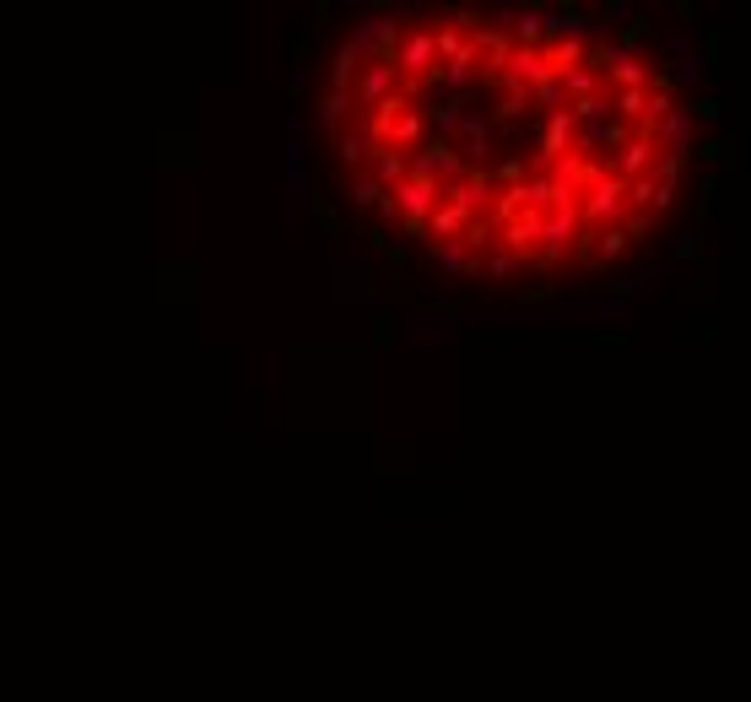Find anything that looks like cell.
<instances>
[{
  "instance_id": "obj_2",
  "label": "cell",
  "mask_w": 751,
  "mask_h": 702,
  "mask_svg": "<svg viewBox=\"0 0 751 702\" xmlns=\"http://www.w3.org/2000/svg\"><path fill=\"white\" fill-rule=\"evenodd\" d=\"M411 173H417V178H428V184H439L444 195L459 189V184L470 178V168H465L459 146H450V140H428V146H417V151H411Z\"/></svg>"
},
{
  "instance_id": "obj_4",
  "label": "cell",
  "mask_w": 751,
  "mask_h": 702,
  "mask_svg": "<svg viewBox=\"0 0 751 702\" xmlns=\"http://www.w3.org/2000/svg\"><path fill=\"white\" fill-rule=\"evenodd\" d=\"M395 65H401V76H406L411 93L422 82H433L439 76V27H411L406 44H401V54H395Z\"/></svg>"
},
{
  "instance_id": "obj_5",
  "label": "cell",
  "mask_w": 751,
  "mask_h": 702,
  "mask_svg": "<svg viewBox=\"0 0 751 702\" xmlns=\"http://www.w3.org/2000/svg\"><path fill=\"white\" fill-rule=\"evenodd\" d=\"M390 206H395V217H401L406 227H428V222H433V211L444 206V189L411 173V178H401V184L390 189Z\"/></svg>"
},
{
  "instance_id": "obj_19",
  "label": "cell",
  "mask_w": 751,
  "mask_h": 702,
  "mask_svg": "<svg viewBox=\"0 0 751 702\" xmlns=\"http://www.w3.org/2000/svg\"><path fill=\"white\" fill-rule=\"evenodd\" d=\"M698 82H703L698 54H681V60H676V71H670V87H698Z\"/></svg>"
},
{
  "instance_id": "obj_6",
  "label": "cell",
  "mask_w": 751,
  "mask_h": 702,
  "mask_svg": "<svg viewBox=\"0 0 751 702\" xmlns=\"http://www.w3.org/2000/svg\"><path fill=\"white\" fill-rule=\"evenodd\" d=\"M632 211V200H627V184L616 178V173H595L590 178V189H584V222H601V227H616L621 217Z\"/></svg>"
},
{
  "instance_id": "obj_16",
  "label": "cell",
  "mask_w": 751,
  "mask_h": 702,
  "mask_svg": "<svg viewBox=\"0 0 751 702\" xmlns=\"http://www.w3.org/2000/svg\"><path fill=\"white\" fill-rule=\"evenodd\" d=\"M303 206V146H298V131H293V146H287V211L298 217Z\"/></svg>"
},
{
  "instance_id": "obj_11",
  "label": "cell",
  "mask_w": 751,
  "mask_h": 702,
  "mask_svg": "<svg viewBox=\"0 0 751 702\" xmlns=\"http://www.w3.org/2000/svg\"><path fill=\"white\" fill-rule=\"evenodd\" d=\"M454 136H459V157H465V162H487V151H492V125H487L481 114H470Z\"/></svg>"
},
{
  "instance_id": "obj_14",
  "label": "cell",
  "mask_w": 751,
  "mask_h": 702,
  "mask_svg": "<svg viewBox=\"0 0 751 702\" xmlns=\"http://www.w3.org/2000/svg\"><path fill=\"white\" fill-rule=\"evenodd\" d=\"M552 38L584 49V38H595V22H590L584 11H552Z\"/></svg>"
},
{
  "instance_id": "obj_15",
  "label": "cell",
  "mask_w": 751,
  "mask_h": 702,
  "mask_svg": "<svg viewBox=\"0 0 751 702\" xmlns=\"http://www.w3.org/2000/svg\"><path fill=\"white\" fill-rule=\"evenodd\" d=\"M384 200H390V189H384L373 173H357V178H352V206H362V211H384Z\"/></svg>"
},
{
  "instance_id": "obj_20",
  "label": "cell",
  "mask_w": 751,
  "mask_h": 702,
  "mask_svg": "<svg viewBox=\"0 0 751 702\" xmlns=\"http://www.w3.org/2000/svg\"><path fill=\"white\" fill-rule=\"evenodd\" d=\"M519 271V255H508V249H497V255H487V276H514Z\"/></svg>"
},
{
  "instance_id": "obj_17",
  "label": "cell",
  "mask_w": 751,
  "mask_h": 702,
  "mask_svg": "<svg viewBox=\"0 0 751 702\" xmlns=\"http://www.w3.org/2000/svg\"><path fill=\"white\" fill-rule=\"evenodd\" d=\"M352 109H357V98H352V93H341V87H330V93L319 98V120H324V125H341Z\"/></svg>"
},
{
  "instance_id": "obj_7",
  "label": "cell",
  "mask_w": 751,
  "mask_h": 702,
  "mask_svg": "<svg viewBox=\"0 0 751 702\" xmlns=\"http://www.w3.org/2000/svg\"><path fill=\"white\" fill-rule=\"evenodd\" d=\"M698 109H676L665 125H654V146H665V157H687L692 140H698Z\"/></svg>"
},
{
  "instance_id": "obj_18",
  "label": "cell",
  "mask_w": 751,
  "mask_h": 702,
  "mask_svg": "<svg viewBox=\"0 0 751 702\" xmlns=\"http://www.w3.org/2000/svg\"><path fill=\"white\" fill-rule=\"evenodd\" d=\"M335 281H341V286H335V297H368V292H373L368 271H357V266H352V271L341 266V271H335Z\"/></svg>"
},
{
  "instance_id": "obj_12",
  "label": "cell",
  "mask_w": 751,
  "mask_h": 702,
  "mask_svg": "<svg viewBox=\"0 0 751 702\" xmlns=\"http://www.w3.org/2000/svg\"><path fill=\"white\" fill-rule=\"evenodd\" d=\"M428 255H433V266H439L444 276H465V271H481V266H487V260H476V255H470V244H465V238H459V244H433Z\"/></svg>"
},
{
  "instance_id": "obj_1",
  "label": "cell",
  "mask_w": 751,
  "mask_h": 702,
  "mask_svg": "<svg viewBox=\"0 0 751 702\" xmlns=\"http://www.w3.org/2000/svg\"><path fill=\"white\" fill-rule=\"evenodd\" d=\"M428 131V114L411 103V93H401L395 103H384L373 120H368V136L379 146H395V151H417V140Z\"/></svg>"
},
{
  "instance_id": "obj_10",
  "label": "cell",
  "mask_w": 751,
  "mask_h": 702,
  "mask_svg": "<svg viewBox=\"0 0 751 702\" xmlns=\"http://www.w3.org/2000/svg\"><path fill=\"white\" fill-rule=\"evenodd\" d=\"M368 173H373L384 189H395L401 178H411V157H406V151H395V146H379V151H373V162H368Z\"/></svg>"
},
{
  "instance_id": "obj_3",
  "label": "cell",
  "mask_w": 751,
  "mask_h": 702,
  "mask_svg": "<svg viewBox=\"0 0 751 702\" xmlns=\"http://www.w3.org/2000/svg\"><path fill=\"white\" fill-rule=\"evenodd\" d=\"M401 93H411V87H406V76H401V65H395V60H368V65H362V76H357V87H352L357 109H368V114H379V109H384V103H395Z\"/></svg>"
},
{
  "instance_id": "obj_9",
  "label": "cell",
  "mask_w": 751,
  "mask_h": 702,
  "mask_svg": "<svg viewBox=\"0 0 751 702\" xmlns=\"http://www.w3.org/2000/svg\"><path fill=\"white\" fill-rule=\"evenodd\" d=\"M627 244H632V238H627V227H621V222H616V227H601V233H595V244L584 249V266H590V271H605V266H611Z\"/></svg>"
},
{
  "instance_id": "obj_8",
  "label": "cell",
  "mask_w": 751,
  "mask_h": 702,
  "mask_svg": "<svg viewBox=\"0 0 751 702\" xmlns=\"http://www.w3.org/2000/svg\"><path fill=\"white\" fill-rule=\"evenodd\" d=\"M654 136H632L621 151H616V162H611V173L621 178V184H638V178H649L654 173Z\"/></svg>"
},
{
  "instance_id": "obj_13",
  "label": "cell",
  "mask_w": 751,
  "mask_h": 702,
  "mask_svg": "<svg viewBox=\"0 0 751 702\" xmlns=\"http://www.w3.org/2000/svg\"><path fill=\"white\" fill-rule=\"evenodd\" d=\"M465 103H470L465 93H450V98H439V103H433V109H422V114H428V125H433V131L454 136V131L470 120V114H465Z\"/></svg>"
}]
</instances>
